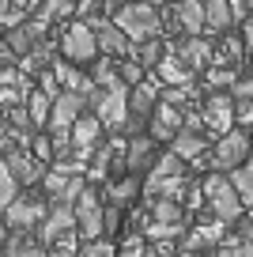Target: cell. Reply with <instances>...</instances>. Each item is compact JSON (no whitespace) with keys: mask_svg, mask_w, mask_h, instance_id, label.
Listing matches in <instances>:
<instances>
[{"mask_svg":"<svg viewBox=\"0 0 253 257\" xmlns=\"http://www.w3.org/2000/svg\"><path fill=\"white\" fill-rule=\"evenodd\" d=\"M178 133H182V110H178V106L159 102L155 113H151V133H148V137L159 144V140H174Z\"/></svg>","mask_w":253,"mask_h":257,"instance_id":"5bb4252c","label":"cell"},{"mask_svg":"<svg viewBox=\"0 0 253 257\" xmlns=\"http://www.w3.org/2000/svg\"><path fill=\"white\" fill-rule=\"evenodd\" d=\"M193 98V83H182V87H166L163 91V102L166 106H185Z\"/></svg>","mask_w":253,"mask_h":257,"instance_id":"e575fe53","label":"cell"},{"mask_svg":"<svg viewBox=\"0 0 253 257\" xmlns=\"http://www.w3.org/2000/svg\"><path fill=\"white\" fill-rule=\"evenodd\" d=\"M19 197V182L12 178V170L4 167V159H0V216L8 212V204Z\"/></svg>","mask_w":253,"mask_h":257,"instance_id":"f546056e","label":"cell"},{"mask_svg":"<svg viewBox=\"0 0 253 257\" xmlns=\"http://www.w3.org/2000/svg\"><path fill=\"white\" fill-rule=\"evenodd\" d=\"M200 4H204V0H200Z\"/></svg>","mask_w":253,"mask_h":257,"instance_id":"7dc6e473","label":"cell"},{"mask_svg":"<svg viewBox=\"0 0 253 257\" xmlns=\"http://www.w3.org/2000/svg\"><path fill=\"white\" fill-rule=\"evenodd\" d=\"M204 253H208V249H204ZM204 253H197V249H178L174 257H204Z\"/></svg>","mask_w":253,"mask_h":257,"instance_id":"f6af8a7d","label":"cell"},{"mask_svg":"<svg viewBox=\"0 0 253 257\" xmlns=\"http://www.w3.org/2000/svg\"><path fill=\"white\" fill-rule=\"evenodd\" d=\"M136 193H140V182H136V174H133V178H125V182H110V189H106V201H110L113 208L125 212L129 204L136 201Z\"/></svg>","mask_w":253,"mask_h":257,"instance_id":"603a6c76","label":"cell"},{"mask_svg":"<svg viewBox=\"0 0 253 257\" xmlns=\"http://www.w3.org/2000/svg\"><path fill=\"white\" fill-rule=\"evenodd\" d=\"M79 0H42V19H57V16H76Z\"/></svg>","mask_w":253,"mask_h":257,"instance_id":"1f68e13d","label":"cell"},{"mask_svg":"<svg viewBox=\"0 0 253 257\" xmlns=\"http://www.w3.org/2000/svg\"><path fill=\"white\" fill-rule=\"evenodd\" d=\"M117 76H121V83H125V87H136V83H144V68L136 61H125L117 68Z\"/></svg>","mask_w":253,"mask_h":257,"instance_id":"d590c367","label":"cell"},{"mask_svg":"<svg viewBox=\"0 0 253 257\" xmlns=\"http://www.w3.org/2000/svg\"><path fill=\"white\" fill-rule=\"evenodd\" d=\"M174 57L189 72H208L212 61H215V49H212V42H204V38H189V42H178Z\"/></svg>","mask_w":253,"mask_h":257,"instance_id":"7c38bea8","label":"cell"},{"mask_svg":"<svg viewBox=\"0 0 253 257\" xmlns=\"http://www.w3.org/2000/svg\"><path fill=\"white\" fill-rule=\"evenodd\" d=\"M238 238H242V242H253V216L242 219V227H238Z\"/></svg>","mask_w":253,"mask_h":257,"instance_id":"7bdbcfd3","label":"cell"},{"mask_svg":"<svg viewBox=\"0 0 253 257\" xmlns=\"http://www.w3.org/2000/svg\"><path fill=\"white\" fill-rule=\"evenodd\" d=\"M31 155L38 163H49L53 159V140L46 137V133H34V140H31Z\"/></svg>","mask_w":253,"mask_h":257,"instance_id":"d6a6232c","label":"cell"},{"mask_svg":"<svg viewBox=\"0 0 253 257\" xmlns=\"http://www.w3.org/2000/svg\"><path fill=\"white\" fill-rule=\"evenodd\" d=\"M38 91H42V95H49V98H57L64 87H61V80H57L53 72H42V87H38Z\"/></svg>","mask_w":253,"mask_h":257,"instance_id":"60d3db41","label":"cell"},{"mask_svg":"<svg viewBox=\"0 0 253 257\" xmlns=\"http://www.w3.org/2000/svg\"><path fill=\"white\" fill-rule=\"evenodd\" d=\"M151 219L155 223H185V208L182 201H170V197H159V201H148Z\"/></svg>","mask_w":253,"mask_h":257,"instance_id":"7402d4cb","label":"cell"},{"mask_svg":"<svg viewBox=\"0 0 253 257\" xmlns=\"http://www.w3.org/2000/svg\"><path fill=\"white\" fill-rule=\"evenodd\" d=\"M155 106H159V83H136L129 91V117L144 121L155 113Z\"/></svg>","mask_w":253,"mask_h":257,"instance_id":"2e32d148","label":"cell"},{"mask_svg":"<svg viewBox=\"0 0 253 257\" xmlns=\"http://www.w3.org/2000/svg\"><path fill=\"white\" fill-rule=\"evenodd\" d=\"M230 98H234V102H245V98H253V76H242V80L230 83Z\"/></svg>","mask_w":253,"mask_h":257,"instance_id":"74e56055","label":"cell"},{"mask_svg":"<svg viewBox=\"0 0 253 257\" xmlns=\"http://www.w3.org/2000/svg\"><path fill=\"white\" fill-rule=\"evenodd\" d=\"M151 174L155 178H185V159H178L174 152H163L151 163Z\"/></svg>","mask_w":253,"mask_h":257,"instance_id":"4316f807","label":"cell"},{"mask_svg":"<svg viewBox=\"0 0 253 257\" xmlns=\"http://www.w3.org/2000/svg\"><path fill=\"white\" fill-rule=\"evenodd\" d=\"M95 42H98V53H106V57H133V49H136L133 42H129L113 23H106V19L95 23Z\"/></svg>","mask_w":253,"mask_h":257,"instance_id":"4fadbf2b","label":"cell"},{"mask_svg":"<svg viewBox=\"0 0 253 257\" xmlns=\"http://www.w3.org/2000/svg\"><path fill=\"white\" fill-rule=\"evenodd\" d=\"M19 80H23L19 72H12V68H0V91H4V87H12V83H19Z\"/></svg>","mask_w":253,"mask_h":257,"instance_id":"b9f144b4","label":"cell"},{"mask_svg":"<svg viewBox=\"0 0 253 257\" xmlns=\"http://www.w3.org/2000/svg\"><path fill=\"white\" fill-rule=\"evenodd\" d=\"M227 182L234 185V193H238L242 204H253V163H242V167L227 170Z\"/></svg>","mask_w":253,"mask_h":257,"instance_id":"cb8c5ba5","label":"cell"},{"mask_svg":"<svg viewBox=\"0 0 253 257\" xmlns=\"http://www.w3.org/2000/svg\"><path fill=\"white\" fill-rule=\"evenodd\" d=\"M234 80H238V76L230 72V68H215V64L208 68V83H212V87H230Z\"/></svg>","mask_w":253,"mask_h":257,"instance_id":"f35d334b","label":"cell"},{"mask_svg":"<svg viewBox=\"0 0 253 257\" xmlns=\"http://www.w3.org/2000/svg\"><path fill=\"white\" fill-rule=\"evenodd\" d=\"M200 117H204L208 128H215V137L230 133V128H234V98L230 95H212L200 106Z\"/></svg>","mask_w":253,"mask_h":257,"instance_id":"8fae6325","label":"cell"},{"mask_svg":"<svg viewBox=\"0 0 253 257\" xmlns=\"http://www.w3.org/2000/svg\"><path fill=\"white\" fill-rule=\"evenodd\" d=\"M46 212H49V201H38V197H23V193H19L16 201L8 204V212H4V223H8V231L27 234V231H34V227L46 219Z\"/></svg>","mask_w":253,"mask_h":257,"instance_id":"ba28073f","label":"cell"},{"mask_svg":"<svg viewBox=\"0 0 253 257\" xmlns=\"http://www.w3.org/2000/svg\"><path fill=\"white\" fill-rule=\"evenodd\" d=\"M61 53L68 57V61H76V64L95 61V57H98L95 27H91V23H72V27H64V34H61Z\"/></svg>","mask_w":253,"mask_h":257,"instance_id":"8992f818","label":"cell"},{"mask_svg":"<svg viewBox=\"0 0 253 257\" xmlns=\"http://www.w3.org/2000/svg\"><path fill=\"white\" fill-rule=\"evenodd\" d=\"M102 121L95 117V113H83V117L72 125V152H76V159H87L91 152L98 148V140H102Z\"/></svg>","mask_w":253,"mask_h":257,"instance_id":"30bf717a","label":"cell"},{"mask_svg":"<svg viewBox=\"0 0 253 257\" xmlns=\"http://www.w3.org/2000/svg\"><path fill=\"white\" fill-rule=\"evenodd\" d=\"M151 163H155V140L151 137H133L125 144V167L133 170V174H140V170H151Z\"/></svg>","mask_w":253,"mask_h":257,"instance_id":"ac0fdd59","label":"cell"},{"mask_svg":"<svg viewBox=\"0 0 253 257\" xmlns=\"http://www.w3.org/2000/svg\"><path fill=\"white\" fill-rule=\"evenodd\" d=\"M87 113V95L79 91H61L49 110V137H72V125Z\"/></svg>","mask_w":253,"mask_h":257,"instance_id":"277c9868","label":"cell"},{"mask_svg":"<svg viewBox=\"0 0 253 257\" xmlns=\"http://www.w3.org/2000/svg\"><path fill=\"white\" fill-rule=\"evenodd\" d=\"M76 257H117V246L110 238H95V242H83Z\"/></svg>","mask_w":253,"mask_h":257,"instance_id":"4dcf8cb0","label":"cell"},{"mask_svg":"<svg viewBox=\"0 0 253 257\" xmlns=\"http://www.w3.org/2000/svg\"><path fill=\"white\" fill-rule=\"evenodd\" d=\"M4 257H49V249L42 246L38 238H27V234L12 231L4 238Z\"/></svg>","mask_w":253,"mask_h":257,"instance_id":"ffe728a7","label":"cell"},{"mask_svg":"<svg viewBox=\"0 0 253 257\" xmlns=\"http://www.w3.org/2000/svg\"><path fill=\"white\" fill-rule=\"evenodd\" d=\"M155 68H159V80L170 83V87H182V83H189V68H185L178 57H163Z\"/></svg>","mask_w":253,"mask_h":257,"instance_id":"484cf974","label":"cell"},{"mask_svg":"<svg viewBox=\"0 0 253 257\" xmlns=\"http://www.w3.org/2000/svg\"><path fill=\"white\" fill-rule=\"evenodd\" d=\"M253 152V140L245 137V128H230L215 140V152H212V167L219 170H234L245 163V155Z\"/></svg>","mask_w":253,"mask_h":257,"instance_id":"52a82bcc","label":"cell"},{"mask_svg":"<svg viewBox=\"0 0 253 257\" xmlns=\"http://www.w3.org/2000/svg\"><path fill=\"white\" fill-rule=\"evenodd\" d=\"M230 0H204V31H215V34H223V31H230Z\"/></svg>","mask_w":253,"mask_h":257,"instance_id":"44dd1931","label":"cell"},{"mask_svg":"<svg viewBox=\"0 0 253 257\" xmlns=\"http://www.w3.org/2000/svg\"><path fill=\"white\" fill-rule=\"evenodd\" d=\"M133 61L140 64V68H155V64L163 61V46H159V38H148V42H140V46L133 49Z\"/></svg>","mask_w":253,"mask_h":257,"instance_id":"f1b7e54d","label":"cell"},{"mask_svg":"<svg viewBox=\"0 0 253 257\" xmlns=\"http://www.w3.org/2000/svg\"><path fill=\"white\" fill-rule=\"evenodd\" d=\"M204 201H208V212L223 223H234L242 219V201H238L234 185L227 182V174H212L204 178Z\"/></svg>","mask_w":253,"mask_h":257,"instance_id":"7a4b0ae2","label":"cell"},{"mask_svg":"<svg viewBox=\"0 0 253 257\" xmlns=\"http://www.w3.org/2000/svg\"><path fill=\"white\" fill-rule=\"evenodd\" d=\"M234 121L245 128H253V98H245V102H234Z\"/></svg>","mask_w":253,"mask_h":257,"instance_id":"ab89813d","label":"cell"},{"mask_svg":"<svg viewBox=\"0 0 253 257\" xmlns=\"http://www.w3.org/2000/svg\"><path fill=\"white\" fill-rule=\"evenodd\" d=\"M23 110H27V117H31L34 125H49V110H53V98L42 95V91L34 87V91H27V106H23Z\"/></svg>","mask_w":253,"mask_h":257,"instance_id":"d4e9b609","label":"cell"},{"mask_svg":"<svg viewBox=\"0 0 253 257\" xmlns=\"http://www.w3.org/2000/svg\"><path fill=\"white\" fill-rule=\"evenodd\" d=\"M76 231V212H72V204H49L46 219L38 223V242L42 246H53L61 234Z\"/></svg>","mask_w":253,"mask_h":257,"instance_id":"9c48e42d","label":"cell"},{"mask_svg":"<svg viewBox=\"0 0 253 257\" xmlns=\"http://www.w3.org/2000/svg\"><path fill=\"white\" fill-rule=\"evenodd\" d=\"M170 152H174L178 159H185V163H197L200 155L208 152V137H204V133H189V128H182V133L170 140Z\"/></svg>","mask_w":253,"mask_h":257,"instance_id":"d6986e66","label":"cell"},{"mask_svg":"<svg viewBox=\"0 0 253 257\" xmlns=\"http://www.w3.org/2000/svg\"><path fill=\"white\" fill-rule=\"evenodd\" d=\"M182 234H185V227L182 223H155V219H151L148 227H144V238L148 242H182Z\"/></svg>","mask_w":253,"mask_h":257,"instance_id":"83f0119b","label":"cell"},{"mask_svg":"<svg viewBox=\"0 0 253 257\" xmlns=\"http://www.w3.org/2000/svg\"><path fill=\"white\" fill-rule=\"evenodd\" d=\"M215 257H253V242L230 238L227 246H219V249H215Z\"/></svg>","mask_w":253,"mask_h":257,"instance_id":"836d02e7","label":"cell"},{"mask_svg":"<svg viewBox=\"0 0 253 257\" xmlns=\"http://www.w3.org/2000/svg\"><path fill=\"white\" fill-rule=\"evenodd\" d=\"M19 23H23V12H19L12 0H0V27L12 31V27H19Z\"/></svg>","mask_w":253,"mask_h":257,"instance_id":"8d00e7d4","label":"cell"},{"mask_svg":"<svg viewBox=\"0 0 253 257\" xmlns=\"http://www.w3.org/2000/svg\"><path fill=\"white\" fill-rule=\"evenodd\" d=\"M95 117L102 121V128H110V133H121V128L129 125V87L125 83H113V87L98 91Z\"/></svg>","mask_w":253,"mask_h":257,"instance_id":"3957f363","label":"cell"},{"mask_svg":"<svg viewBox=\"0 0 253 257\" xmlns=\"http://www.w3.org/2000/svg\"><path fill=\"white\" fill-rule=\"evenodd\" d=\"M174 23L182 27L189 38L204 31V4L200 0H174Z\"/></svg>","mask_w":253,"mask_h":257,"instance_id":"e0dca14e","label":"cell"},{"mask_svg":"<svg viewBox=\"0 0 253 257\" xmlns=\"http://www.w3.org/2000/svg\"><path fill=\"white\" fill-rule=\"evenodd\" d=\"M242 42H245V49L253 46V16H245V19H242Z\"/></svg>","mask_w":253,"mask_h":257,"instance_id":"ee69618b","label":"cell"},{"mask_svg":"<svg viewBox=\"0 0 253 257\" xmlns=\"http://www.w3.org/2000/svg\"><path fill=\"white\" fill-rule=\"evenodd\" d=\"M110 23L117 27L129 42H148V38L159 34V23H163V19H159L155 4H148V0H125V4L113 12Z\"/></svg>","mask_w":253,"mask_h":257,"instance_id":"6da1fadb","label":"cell"},{"mask_svg":"<svg viewBox=\"0 0 253 257\" xmlns=\"http://www.w3.org/2000/svg\"><path fill=\"white\" fill-rule=\"evenodd\" d=\"M4 167L12 170V178H16L19 185H23V182L31 185V182H38V178L46 174V167H42V163L34 159L31 152H23V148H19V152H16V148H12V152L4 155Z\"/></svg>","mask_w":253,"mask_h":257,"instance_id":"9a60e30c","label":"cell"},{"mask_svg":"<svg viewBox=\"0 0 253 257\" xmlns=\"http://www.w3.org/2000/svg\"><path fill=\"white\" fill-rule=\"evenodd\" d=\"M72 212H76V234H79V242L106 238V234H102V201H98L95 189L79 193V201L72 204Z\"/></svg>","mask_w":253,"mask_h":257,"instance_id":"5b68a950","label":"cell"},{"mask_svg":"<svg viewBox=\"0 0 253 257\" xmlns=\"http://www.w3.org/2000/svg\"><path fill=\"white\" fill-rule=\"evenodd\" d=\"M49 257H68V253H57V249H53V253H49Z\"/></svg>","mask_w":253,"mask_h":257,"instance_id":"bcb514c9","label":"cell"}]
</instances>
